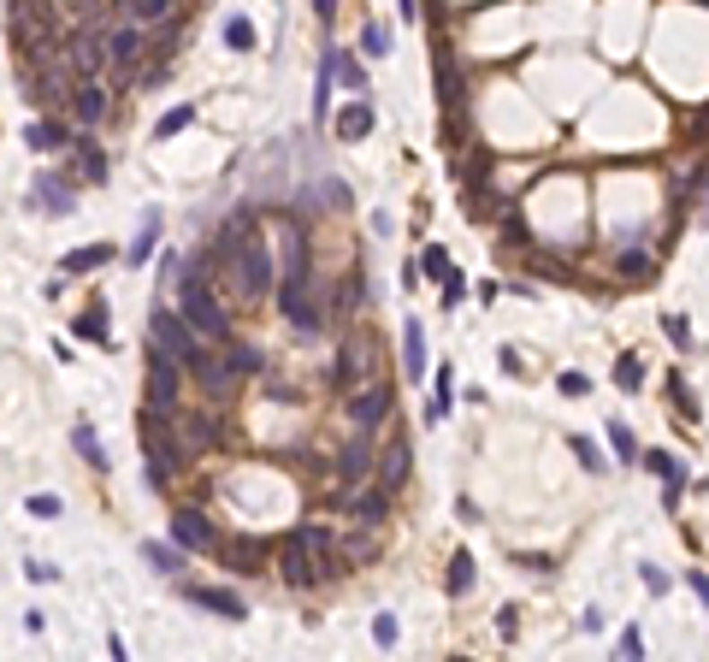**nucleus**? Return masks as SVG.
Listing matches in <instances>:
<instances>
[{
    "label": "nucleus",
    "mask_w": 709,
    "mask_h": 662,
    "mask_svg": "<svg viewBox=\"0 0 709 662\" xmlns=\"http://www.w3.org/2000/svg\"><path fill=\"white\" fill-rule=\"evenodd\" d=\"M148 325H154L148 338H154V343H160V349H166L178 366H184V379L207 384L213 396H231V391H237V373H231V366L207 349V338H201V331H196V325H189L178 308H166V302H160V308L148 313Z\"/></svg>",
    "instance_id": "f257e3e1"
},
{
    "label": "nucleus",
    "mask_w": 709,
    "mask_h": 662,
    "mask_svg": "<svg viewBox=\"0 0 709 662\" xmlns=\"http://www.w3.org/2000/svg\"><path fill=\"white\" fill-rule=\"evenodd\" d=\"M272 296H278L284 320L296 325L302 338H319V331H326V296H319V278H313L302 231H290V254H284V272H278V284H272Z\"/></svg>",
    "instance_id": "f03ea898"
},
{
    "label": "nucleus",
    "mask_w": 709,
    "mask_h": 662,
    "mask_svg": "<svg viewBox=\"0 0 709 662\" xmlns=\"http://www.w3.org/2000/svg\"><path fill=\"white\" fill-rule=\"evenodd\" d=\"M178 313H184L189 325H196L207 343H225L231 338V313H225V302L213 296V284H207V267L201 260H189V267H178Z\"/></svg>",
    "instance_id": "7ed1b4c3"
},
{
    "label": "nucleus",
    "mask_w": 709,
    "mask_h": 662,
    "mask_svg": "<svg viewBox=\"0 0 709 662\" xmlns=\"http://www.w3.org/2000/svg\"><path fill=\"white\" fill-rule=\"evenodd\" d=\"M219 272L231 278V290H237L242 302L272 296V284H278V260H272V249H267V237H260V231H242L237 249L225 254V267H219Z\"/></svg>",
    "instance_id": "20e7f679"
},
{
    "label": "nucleus",
    "mask_w": 709,
    "mask_h": 662,
    "mask_svg": "<svg viewBox=\"0 0 709 662\" xmlns=\"http://www.w3.org/2000/svg\"><path fill=\"white\" fill-rule=\"evenodd\" d=\"M142 450H148V485L154 491H166L171 473H184L189 450H184V437H178V420H160V409H142Z\"/></svg>",
    "instance_id": "39448f33"
},
{
    "label": "nucleus",
    "mask_w": 709,
    "mask_h": 662,
    "mask_svg": "<svg viewBox=\"0 0 709 662\" xmlns=\"http://www.w3.org/2000/svg\"><path fill=\"white\" fill-rule=\"evenodd\" d=\"M278 579L290 586V592H313V586H326V579H331V562L302 533H290V538H284V550H278Z\"/></svg>",
    "instance_id": "423d86ee"
},
{
    "label": "nucleus",
    "mask_w": 709,
    "mask_h": 662,
    "mask_svg": "<svg viewBox=\"0 0 709 662\" xmlns=\"http://www.w3.org/2000/svg\"><path fill=\"white\" fill-rule=\"evenodd\" d=\"M178 396H184V366L171 361L154 338H148V409L178 414Z\"/></svg>",
    "instance_id": "0eeeda50"
},
{
    "label": "nucleus",
    "mask_w": 709,
    "mask_h": 662,
    "mask_svg": "<svg viewBox=\"0 0 709 662\" xmlns=\"http://www.w3.org/2000/svg\"><path fill=\"white\" fill-rule=\"evenodd\" d=\"M101 42H107V66H113V71H136L142 54H148V24L125 18V24H113Z\"/></svg>",
    "instance_id": "6e6552de"
},
{
    "label": "nucleus",
    "mask_w": 709,
    "mask_h": 662,
    "mask_svg": "<svg viewBox=\"0 0 709 662\" xmlns=\"http://www.w3.org/2000/svg\"><path fill=\"white\" fill-rule=\"evenodd\" d=\"M343 515L349 521H361V526H384L390 521V491H384L379 480H361V485H349V497H343Z\"/></svg>",
    "instance_id": "1a4fd4ad"
},
{
    "label": "nucleus",
    "mask_w": 709,
    "mask_h": 662,
    "mask_svg": "<svg viewBox=\"0 0 709 662\" xmlns=\"http://www.w3.org/2000/svg\"><path fill=\"white\" fill-rule=\"evenodd\" d=\"M390 396H397V391H390V384H354V396H349V409H343V414H349V420H354V432H379V426H384V414H390Z\"/></svg>",
    "instance_id": "9d476101"
},
{
    "label": "nucleus",
    "mask_w": 709,
    "mask_h": 662,
    "mask_svg": "<svg viewBox=\"0 0 709 662\" xmlns=\"http://www.w3.org/2000/svg\"><path fill=\"white\" fill-rule=\"evenodd\" d=\"M30 207L66 219V213L77 207V190H71V178H59V172H36V178H30Z\"/></svg>",
    "instance_id": "9b49d317"
},
{
    "label": "nucleus",
    "mask_w": 709,
    "mask_h": 662,
    "mask_svg": "<svg viewBox=\"0 0 709 662\" xmlns=\"http://www.w3.org/2000/svg\"><path fill=\"white\" fill-rule=\"evenodd\" d=\"M171 544H184V550H219V526H213L201 508H178V515H171Z\"/></svg>",
    "instance_id": "f8f14e48"
},
{
    "label": "nucleus",
    "mask_w": 709,
    "mask_h": 662,
    "mask_svg": "<svg viewBox=\"0 0 709 662\" xmlns=\"http://www.w3.org/2000/svg\"><path fill=\"white\" fill-rule=\"evenodd\" d=\"M408 467H414V444L408 437H390L384 455L372 462V480H379L384 491H402V485H408Z\"/></svg>",
    "instance_id": "ddd939ff"
},
{
    "label": "nucleus",
    "mask_w": 709,
    "mask_h": 662,
    "mask_svg": "<svg viewBox=\"0 0 709 662\" xmlns=\"http://www.w3.org/2000/svg\"><path fill=\"white\" fill-rule=\"evenodd\" d=\"M66 66L77 71V77H101V66H107V42H101L95 30H77L66 42Z\"/></svg>",
    "instance_id": "4468645a"
},
{
    "label": "nucleus",
    "mask_w": 709,
    "mask_h": 662,
    "mask_svg": "<svg viewBox=\"0 0 709 662\" xmlns=\"http://www.w3.org/2000/svg\"><path fill=\"white\" fill-rule=\"evenodd\" d=\"M219 550H225V568H231V574H260V568L272 562L267 538H219Z\"/></svg>",
    "instance_id": "2eb2a0df"
},
{
    "label": "nucleus",
    "mask_w": 709,
    "mask_h": 662,
    "mask_svg": "<svg viewBox=\"0 0 709 662\" xmlns=\"http://www.w3.org/2000/svg\"><path fill=\"white\" fill-rule=\"evenodd\" d=\"M107 107H113V95H107V84H101V77H83V84L71 89V113H77V125H101V119H107Z\"/></svg>",
    "instance_id": "dca6fc26"
},
{
    "label": "nucleus",
    "mask_w": 709,
    "mask_h": 662,
    "mask_svg": "<svg viewBox=\"0 0 709 662\" xmlns=\"http://www.w3.org/2000/svg\"><path fill=\"white\" fill-rule=\"evenodd\" d=\"M343 485H361V480H372V432H361L354 444H343L337 450V467H331Z\"/></svg>",
    "instance_id": "f3484780"
},
{
    "label": "nucleus",
    "mask_w": 709,
    "mask_h": 662,
    "mask_svg": "<svg viewBox=\"0 0 709 662\" xmlns=\"http://www.w3.org/2000/svg\"><path fill=\"white\" fill-rule=\"evenodd\" d=\"M372 125H379V113H372V101H367V95H354L343 113H331V130H337V142H361V137H372Z\"/></svg>",
    "instance_id": "a211bd4d"
},
{
    "label": "nucleus",
    "mask_w": 709,
    "mask_h": 662,
    "mask_svg": "<svg viewBox=\"0 0 709 662\" xmlns=\"http://www.w3.org/2000/svg\"><path fill=\"white\" fill-rule=\"evenodd\" d=\"M178 592H184L189 604L213 609V615H225V621H242V615H249V604H242L237 592H225V586H219V592H213V586H207V592H201V586H178Z\"/></svg>",
    "instance_id": "6ab92c4d"
},
{
    "label": "nucleus",
    "mask_w": 709,
    "mask_h": 662,
    "mask_svg": "<svg viewBox=\"0 0 709 662\" xmlns=\"http://www.w3.org/2000/svg\"><path fill=\"white\" fill-rule=\"evenodd\" d=\"M71 338L95 343V349H113V331H107V302H89V308L71 320Z\"/></svg>",
    "instance_id": "aec40b11"
},
{
    "label": "nucleus",
    "mask_w": 709,
    "mask_h": 662,
    "mask_svg": "<svg viewBox=\"0 0 709 662\" xmlns=\"http://www.w3.org/2000/svg\"><path fill=\"white\" fill-rule=\"evenodd\" d=\"M142 556H148V568H154V574H166V579H184V568H189V550L184 544H160V538H148V544H142Z\"/></svg>",
    "instance_id": "412c9836"
},
{
    "label": "nucleus",
    "mask_w": 709,
    "mask_h": 662,
    "mask_svg": "<svg viewBox=\"0 0 709 662\" xmlns=\"http://www.w3.org/2000/svg\"><path fill=\"white\" fill-rule=\"evenodd\" d=\"M107 260H113V243H89V249H71L66 260H59V272H66V278H83V272H101Z\"/></svg>",
    "instance_id": "4be33fe9"
},
{
    "label": "nucleus",
    "mask_w": 709,
    "mask_h": 662,
    "mask_svg": "<svg viewBox=\"0 0 709 662\" xmlns=\"http://www.w3.org/2000/svg\"><path fill=\"white\" fill-rule=\"evenodd\" d=\"M71 450L83 455L95 473H107V444H101V432H95L89 420H71Z\"/></svg>",
    "instance_id": "5701e85b"
},
{
    "label": "nucleus",
    "mask_w": 709,
    "mask_h": 662,
    "mask_svg": "<svg viewBox=\"0 0 709 662\" xmlns=\"http://www.w3.org/2000/svg\"><path fill=\"white\" fill-rule=\"evenodd\" d=\"M225 366L237 379H255V373H267V355H260L255 343H242V338H225Z\"/></svg>",
    "instance_id": "b1692460"
},
{
    "label": "nucleus",
    "mask_w": 709,
    "mask_h": 662,
    "mask_svg": "<svg viewBox=\"0 0 709 662\" xmlns=\"http://www.w3.org/2000/svg\"><path fill=\"white\" fill-rule=\"evenodd\" d=\"M24 142L36 154H54V148H71V130L59 119H36V125H24Z\"/></svg>",
    "instance_id": "393cba45"
},
{
    "label": "nucleus",
    "mask_w": 709,
    "mask_h": 662,
    "mask_svg": "<svg viewBox=\"0 0 709 662\" xmlns=\"http://www.w3.org/2000/svg\"><path fill=\"white\" fill-rule=\"evenodd\" d=\"M402 379H414V384L425 379V325H414V320L402 331Z\"/></svg>",
    "instance_id": "a878e982"
},
{
    "label": "nucleus",
    "mask_w": 709,
    "mask_h": 662,
    "mask_svg": "<svg viewBox=\"0 0 709 662\" xmlns=\"http://www.w3.org/2000/svg\"><path fill=\"white\" fill-rule=\"evenodd\" d=\"M178 437H184V450H207L219 426H213V414H178Z\"/></svg>",
    "instance_id": "bb28decb"
},
{
    "label": "nucleus",
    "mask_w": 709,
    "mask_h": 662,
    "mask_svg": "<svg viewBox=\"0 0 709 662\" xmlns=\"http://www.w3.org/2000/svg\"><path fill=\"white\" fill-rule=\"evenodd\" d=\"M331 71H337V84L343 89H349V95H367V66H361V59H354V54H343V48H337V54H331Z\"/></svg>",
    "instance_id": "cd10ccee"
},
{
    "label": "nucleus",
    "mask_w": 709,
    "mask_h": 662,
    "mask_svg": "<svg viewBox=\"0 0 709 662\" xmlns=\"http://www.w3.org/2000/svg\"><path fill=\"white\" fill-rule=\"evenodd\" d=\"M71 154H77V172H83L89 183H107V154H101L89 137H71Z\"/></svg>",
    "instance_id": "c85d7f7f"
},
{
    "label": "nucleus",
    "mask_w": 709,
    "mask_h": 662,
    "mask_svg": "<svg viewBox=\"0 0 709 662\" xmlns=\"http://www.w3.org/2000/svg\"><path fill=\"white\" fill-rule=\"evenodd\" d=\"M473 579H479V568H473L468 550H455L450 556V574H443V586H450V597H468L473 592Z\"/></svg>",
    "instance_id": "c756f323"
},
{
    "label": "nucleus",
    "mask_w": 709,
    "mask_h": 662,
    "mask_svg": "<svg viewBox=\"0 0 709 662\" xmlns=\"http://www.w3.org/2000/svg\"><path fill=\"white\" fill-rule=\"evenodd\" d=\"M450 402H455V366L443 361L438 366V391H432V402H425V420H443V414H450Z\"/></svg>",
    "instance_id": "7c9ffc66"
},
{
    "label": "nucleus",
    "mask_w": 709,
    "mask_h": 662,
    "mask_svg": "<svg viewBox=\"0 0 709 662\" xmlns=\"http://www.w3.org/2000/svg\"><path fill=\"white\" fill-rule=\"evenodd\" d=\"M154 243H160V207H148L142 213V231H136V243H130V260H148V254H154Z\"/></svg>",
    "instance_id": "2f4dec72"
},
{
    "label": "nucleus",
    "mask_w": 709,
    "mask_h": 662,
    "mask_svg": "<svg viewBox=\"0 0 709 662\" xmlns=\"http://www.w3.org/2000/svg\"><path fill=\"white\" fill-rule=\"evenodd\" d=\"M125 13L136 18V24H166V18L178 13V0H125Z\"/></svg>",
    "instance_id": "473e14b6"
},
{
    "label": "nucleus",
    "mask_w": 709,
    "mask_h": 662,
    "mask_svg": "<svg viewBox=\"0 0 709 662\" xmlns=\"http://www.w3.org/2000/svg\"><path fill=\"white\" fill-rule=\"evenodd\" d=\"M567 450L580 455V467H591V473H609V455H603V444H591L585 432H573V437H567Z\"/></svg>",
    "instance_id": "72a5a7b5"
},
{
    "label": "nucleus",
    "mask_w": 709,
    "mask_h": 662,
    "mask_svg": "<svg viewBox=\"0 0 709 662\" xmlns=\"http://www.w3.org/2000/svg\"><path fill=\"white\" fill-rule=\"evenodd\" d=\"M337 302H343V308H367V278H361V267H349V272H343V284H337Z\"/></svg>",
    "instance_id": "f704fd0d"
},
{
    "label": "nucleus",
    "mask_w": 709,
    "mask_h": 662,
    "mask_svg": "<svg viewBox=\"0 0 709 662\" xmlns=\"http://www.w3.org/2000/svg\"><path fill=\"white\" fill-rule=\"evenodd\" d=\"M225 48H231V54H249V48H255V24H249L242 13L225 18Z\"/></svg>",
    "instance_id": "c9c22d12"
},
{
    "label": "nucleus",
    "mask_w": 709,
    "mask_h": 662,
    "mask_svg": "<svg viewBox=\"0 0 709 662\" xmlns=\"http://www.w3.org/2000/svg\"><path fill=\"white\" fill-rule=\"evenodd\" d=\"M644 473H656V480H674V485H680V473H686V467L674 462L668 450H644Z\"/></svg>",
    "instance_id": "e433bc0d"
},
{
    "label": "nucleus",
    "mask_w": 709,
    "mask_h": 662,
    "mask_svg": "<svg viewBox=\"0 0 709 662\" xmlns=\"http://www.w3.org/2000/svg\"><path fill=\"white\" fill-rule=\"evenodd\" d=\"M615 384L633 396L638 384H644V361H638V355H621V361H615Z\"/></svg>",
    "instance_id": "4c0bfd02"
},
{
    "label": "nucleus",
    "mask_w": 709,
    "mask_h": 662,
    "mask_svg": "<svg viewBox=\"0 0 709 662\" xmlns=\"http://www.w3.org/2000/svg\"><path fill=\"white\" fill-rule=\"evenodd\" d=\"M609 444H615L621 462H638V437H633V426H626V420H609Z\"/></svg>",
    "instance_id": "58836bf2"
},
{
    "label": "nucleus",
    "mask_w": 709,
    "mask_h": 662,
    "mask_svg": "<svg viewBox=\"0 0 709 662\" xmlns=\"http://www.w3.org/2000/svg\"><path fill=\"white\" fill-rule=\"evenodd\" d=\"M450 267H455V260H450V249H438V243H432V249H425L420 254V272H425V278H450Z\"/></svg>",
    "instance_id": "ea45409f"
},
{
    "label": "nucleus",
    "mask_w": 709,
    "mask_h": 662,
    "mask_svg": "<svg viewBox=\"0 0 709 662\" xmlns=\"http://www.w3.org/2000/svg\"><path fill=\"white\" fill-rule=\"evenodd\" d=\"M189 125H196V107H171V113H160L154 137H178V130H189Z\"/></svg>",
    "instance_id": "a19ab883"
},
{
    "label": "nucleus",
    "mask_w": 709,
    "mask_h": 662,
    "mask_svg": "<svg viewBox=\"0 0 709 662\" xmlns=\"http://www.w3.org/2000/svg\"><path fill=\"white\" fill-rule=\"evenodd\" d=\"M361 54H367V59H384V54H390V30H384V24H367V30H361Z\"/></svg>",
    "instance_id": "79ce46f5"
},
{
    "label": "nucleus",
    "mask_w": 709,
    "mask_h": 662,
    "mask_svg": "<svg viewBox=\"0 0 709 662\" xmlns=\"http://www.w3.org/2000/svg\"><path fill=\"white\" fill-rule=\"evenodd\" d=\"M668 396H674V409H680L686 420H697V396L686 391V379H680V373H674V379H668Z\"/></svg>",
    "instance_id": "37998d69"
},
{
    "label": "nucleus",
    "mask_w": 709,
    "mask_h": 662,
    "mask_svg": "<svg viewBox=\"0 0 709 662\" xmlns=\"http://www.w3.org/2000/svg\"><path fill=\"white\" fill-rule=\"evenodd\" d=\"M662 331H668V343H674V349H692V325H686V313H668Z\"/></svg>",
    "instance_id": "c03bdc74"
},
{
    "label": "nucleus",
    "mask_w": 709,
    "mask_h": 662,
    "mask_svg": "<svg viewBox=\"0 0 709 662\" xmlns=\"http://www.w3.org/2000/svg\"><path fill=\"white\" fill-rule=\"evenodd\" d=\"M24 508H30V515H36V521H59V497H54V491H36V497H30Z\"/></svg>",
    "instance_id": "a18cd8bd"
},
{
    "label": "nucleus",
    "mask_w": 709,
    "mask_h": 662,
    "mask_svg": "<svg viewBox=\"0 0 709 662\" xmlns=\"http://www.w3.org/2000/svg\"><path fill=\"white\" fill-rule=\"evenodd\" d=\"M615 267H621V278H651V254H633V249H626Z\"/></svg>",
    "instance_id": "49530a36"
},
{
    "label": "nucleus",
    "mask_w": 709,
    "mask_h": 662,
    "mask_svg": "<svg viewBox=\"0 0 709 662\" xmlns=\"http://www.w3.org/2000/svg\"><path fill=\"white\" fill-rule=\"evenodd\" d=\"M372 645H379V650L397 645V615H372Z\"/></svg>",
    "instance_id": "de8ad7c7"
},
{
    "label": "nucleus",
    "mask_w": 709,
    "mask_h": 662,
    "mask_svg": "<svg viewBox=\"0 0 709 662\" xmlns=\"http://www.w3.org/2000/svg\"><path fill=\"white\" fill-rule=\"evenodd\" d=\"M615 650H621V657H644V633H638V627H621V639H615Z\"/></svg>",
    "instance_id": "09e8293b"
},
{
    "label": "nucleus",
    "mask_w": 709,
    "mask_h": 662,
    "mask_svg": "<svg viewBox=\"0 0 709 662\" xmlns=\"http://www.w3.org/2000/svg\"><path fill=\"white\" fill-rule=\"evenodd\" d=\"M461 296H468V278H461V272L450 267V278H443V308H455Z\"/></svg>",
    "instance_id": "8fccbe9b"
},
{
    "label": "nucleus",
    "mask_w": 709,
    "mask_h": 662,
    "mask_svg": "<svg viewBox=\"0 0 709 662\" xmlns=\"http://www.w3.org/2000/svg\"><path fill=\"white\" fill-rule=\"evenodd\" d=\"M24 579H36V586H54L59 568H54V562H24Z\"/></svg>",
    "instance_id": "3c124183"
},
{
    "label": "nucleus",
    "mask_w": 709,
    "mask_h": 662,
    "mask_svg": "<svg viewBox=\"0 0 709 662\" xmlns=\"http://www.w3.org/2000/svg\"><path fill=\"white\" fill-rule=\"evenodd\" d=\"M556 384H562V396H585V391H591V379H585V373H562Z\"/></svg>",
    "instance_id": "603ef678"
},
{
    "label": "nucleus",
    "mask_w": 709,
    "mask_h": 662,
    "mask_svg": "<svg viewBox=\"0 0 709 662\" xmlns=\"http://www.w3.org/2000/svg\"><path fill=\"white\" fill-rule=\"evenodd\" d=\"M638 574H644V586H651V592H656V597H662V592H668V574H662V568H651V562H644V568H638Z\"/></svg>",
    "instance_id": "864d4df0"
},
{
    "label": "nucleus",
    "mask_w": 709,
    "mask_h": 662,
    "mask_svg": "<svg viewBox=\"0 0 709 662\" xmlns=\"http://www.w3.org/2000/svg\"><path fill=\"white\" fill-rule=\"evenodd\" d=\"M686 586H692V592L704 597V609H709V574H697V568H692V574H686Z\"/></svg>",
    "instance_id": "5fc2aeb1"
},
{
    "label": "nucleus",
    "mask_w": 709,
    "mask_h": 662,
    "mask_svg": "<svg viewBox=\"0 0 709 662\" xmlns=\"http://www.w3.org/2000/svg\"><path fill=\"white\" fill-rule=\"evenodd\" d=\"M178 267H184V254H178V249H166V254H160V278H171Z\"/></svg>",
    "instance_id": "6e6d98bb"
},
{
    "label": "nucleus",
    "mask_w": 709,
    "mask_h": 662,
    "mask_svg": "<svg viewBox=\"0 0 709 662\" xmlns=\"http://www.w3.org/2000/svg\"><path fill=\"white\" fill-rule=\"evenodd\" d=\"M313 13H319V24H331L337 18V0H313Z\"/></svg>",
    "instance_id": "4d7b16f0"
},
{
    "label": "nucleus",
    "mask_w": 709,
    "mask_h": 662,
    "mask_svg": "<svg viewBox=\"0 0 709 662\" xmlns=\"http://www.w3.org/2000/svg\"><path fill=\"white\" fill-rule=\"evenodd\" d=\"M397 13H402V24H414V13H420V6H414V0H397Z\"/></svg>",
    "instance_id": "13d9d810"
}]
</instances>
